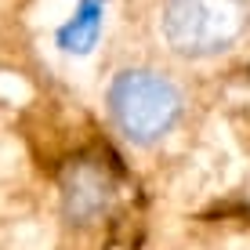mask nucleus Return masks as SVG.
Returning a JSON list of instances; mask_svg holds the SVG:
<instances>
[{"label":"nucleus","instance_id":"nucleus-2","mask_svg":"<svg viewBox=\"0 0 250 250\" xmlns=\"http://www.w3.org/2000/svg\"><path fill=\"white\" fill-rule=\"evenodd\" d=\"M105 109L116 134L134 149H156L185 120V83L156 62L120 65L105 87Z\"/></svg>","mask_w":250,"mask_h":250},{"label":"nucleus","instance_id":"nucleus-1","mask_svg":"<svg viewBox=\"0 0 250 250\" xmlns=\"http://www.w3.org/2000/svg\"><path fill=\"white\" fill-rule=\"evenodd\" d=\"M156 47L185 62H210L250 40V0H138Z\"/></svg>","mask_w":250,"mask_h":250}]
</instances>
